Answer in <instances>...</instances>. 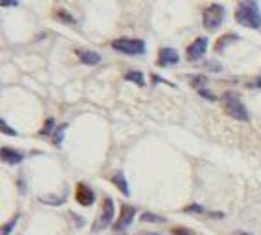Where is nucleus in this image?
Wrapping results in <instances>:
<instances>
[{
  "instance_id": "f8f14e48",
  "label": "nucleus",
  "mask_w": 261,
  "mask_h": 235,
  "mask_svg": "<svg viewBox=\"0 0 261 235\" xmlns=\"http://www.w3.org/2000/svg\"><path fill=\"white\" fill-rule=\"evenodd\" d=\"M238 41H239V35H236V33H226V35H223V37L217 41V44H215V52L223 53L230 44L238 43Z\"/></svg>"
},
{
  "instance_id": "bb28decb",
  "label": "nucleus",
  "mask_w": 261,
  "mask_h": 235,
  "mask_svg": "<svg viewBox=\"0 0 261 235\" xmlns=\"http://www.w3.org/2000/svg\"><path fill=\"white\" fill-rule=\"evenodd\" d=\"M208 215H210V217H215V219H223L224 213H215V212H210V213H208Z\"/></svg>"
},
{
  "instance_id": "f03ea898",
  "label": "nucleus",
  "mask_w": 261,
  "mask_h": 235,
  "mask_svg": "<svg viewBox=\"0 0 261 235\" xmlns=\"http://www.w3.org/2000/svg\"><path fill=\"white\" fill-rule=\"evenodd\" d=\"M223 108L232 120H238V122H248L250 120L247 107H245V103L239 99V96L236 92H226L223 96Z\"/></svg>"
},
{
  "instance_id": "c85d7f7f",
  "label": "nucleus",
  "mask_w": 261,
  "mask_h": 235,
  "mask_svg": "<svg viewBox=\"0 0 261 235\" xmlns=\"http://www.w3.org/2000/svg\"><path fill=\"white\" fill-rule=\"evenodd\" d=\"M233 235H252V233H248V231H236Z\"/></svg>"
},
{
  "instance_id": "aec40b11",
  "label": "nucleus",
  "mask_w": 261,
  "mask_h": 235,
  "mask_svg": "<svg viewBox=\"0 0 261 235\" xmlns=\"http://www.w3.org/2000/svg\"><path fill=\"white\" fill-rule=\"evenodd\" d=\"M19 213H17V215L15 217H11V221L8 222V224H4L2 226V235H10L11 233V230H13L15 228V224H17V222H19Z\"/></svg>"
},
{
  "instance_id": "412c9836",
  "label": "nucleus",
  "mask_w": 261,
  "mask_h": 235,
  "mask_svg": "<svg viewBox=\"0 0 261 235\" xmlns=\"http://www.w3.org/2000/svg\"><path fill=\"white\" fill-rule=\"evenodd\" d=\"M0 129H2V134H6V136H19V132L15 131L13 127H10L6 120H2V122H0Z\"/></svg>"
},
{
  "instance_id": "dca6fc26",
  "label": "nucleus",
  "mask_w": 261,
  "mask_h": 235,
  "mask_svg": "<svg viewBox=\"0 0 261 235\" xmlns=\"http://www.w3.org/2000/svg\"><path fill=\"white\" fill-rule=\"evenodd\" d=\"M65 131H66V123H63V125L56 127V131H54L51 141H54V145H56V147H61V143H63V138H65Z\"/></svg>"
},
{
  "instance_id": "39448f33",
  "label": "nucleus",
  "mask_w": 261,
  "mask_h": 235,
  "mask_svg": "<svg viewBox=\"0 0 261 235\" xmlns=\"http://www.w3.org/2000/svg\"><path fill=\"white\" fill-rule=\"evenodd\" d=\"M112 219H114V200H112L111 197H107L105 200H103V208H101V213H99V217L96 219V222H94L92 226V231H103L107 230L109 226H112L114 222H112Z\"/></svg>"
},
{
  "instance_id": "393cba45",
  "label": "nucleus",
  "mask_w": 261,
  "mask_h": 235,
  "mask_svg": "<svg viewBox=\"0 0 261 235\" xmlns=\"http://www.w3.org/2000/svg\"><path fill=\"white\" fill-rule=\"evenodd\" d=\"M248 89H254V90H259L261 89V75H257L256 79H252L250 83H248Z\"/></svg>"
},
{
  "instance_id": "423d86ee",
  "label": "nucleus",
  "mask_w": 261,
  "mask_h": 235,
  "mask_svg": "<svg viewBox=\"0 0 261 235\" xmlns=\"http://www.w3.org/2000/svg\"><path fill=\"white\" fill-rule=\"evenodd\" d=\"M136 217V208L130 206V204H121V210H120V217H118L116 221H114V224H112V230L114 231H123L127 228V226L133 224V221H135Z\"/></svg>"
},
{
  "instance_id": "20e7f679",
  "label": "nucleus",
  "mask_w": 261,
  "mask_h": 235,
  "mask_svg": "<svg viewBox=\"0 0 261 235\" xmlns=\"http://www.w3.org/2000/svg\"><path fill=\"white\" fill-rule=\"evenodd\" d=\"M224 20V8L221 4H212L208 6L202 13V26L210 32H215Z\"/></svg>"
},
{
  "instance_id": "2eb2a0df",
  "label": "nucleus",
  "mask_w": 261,
  "mask_h": 235,
  "mask_svg": "<svg viewBox=\"0 0 261 235\" xmlns=\"http://www.w3.org/2000/svg\"><path fill=\"white\" fill-rule=\"evenodd\" d=\"M125 79L130 81V83H136L138 86H145V79H144V74L140 70H130L125 74Z\"/></svg>"
},
{
  "instance_id": "6e6552de",
  "label": "nucleus",
  "mask_w": 261,
  "mask_h": 235,
  "mask_svg": "<svg viewBox=\"0 0 261 235\" xmlns=\"http://www.w3.org/2000/svg\"><path fill=\"white\" fill-rule=\"evenodd\" d=\"M75 200H77L80 206L89 208V206H92L94 200H96V193H94V189L89 188L87 184L80 182L75 186Z\"/></svg>"
},
{
  "instance_id": "1a4fd4ad",
  "label": "nucleus",
  "mask_w": 261,
  "mask_h": 235,
  "mask_svg": "<svg viewBox=\"0 0 261 235\" xmlns=\"http://www.w3.org/2000/svg\"><path fill=\"white\" fill-rule=\"evenodd\" d=\"M180 61V55H178L177 50H173V48H162L159 52V66H175L177 63Z\"/></svg>"
},
{
  "instance_id": "0eeeda50",
  "label": "nucleus",
  "mask_w": 261,
  "mask_h": 235,
  "mask_svg": "<svg viewBox=\"0 0 261 235\" xmlns=\"http://www.w3.org/2000/svg\"><path fill=\"white\" fill-rule=\"evenodd\" d=\"M208 37H197L193 43L190 44V46L186 48V57L188 61H199L201 57H204L206 50H208Z\"/></svg>"
},
{
  "instance_id": "f257e3e1",
  "label": "nucleus",
  "mask_w": 261,
  "mask_h": 235,
  "mask_svg": "<svg viewBox=\"0 0 261 235\" xmlns=\"http://www.w3.org/2000/svg\"><path fill=\"white\" fill-rule=\"evenodd\" d=\"M233 19L238 20V24L245 26L250 30H259L261 28V13H259V4L254 0H243L236 8V15Z\"/></svg>"
},
{
  "instance_id": "5701e85b",
  "label": "nucleus",
  "mask_w": 261,
  "mask_h": 235,
  "mask_svg": "<svg viewBox=\"0 0 261 235\" xmlns=\"http://www.w3.org/2000/svg\"><path fill=\"white\" fill-rule=\"evenodd\" d=\"M184 212L186 213H204V208L201 204H190V206L184 208Z\"/></svg>"
},
{
  "instance_id": "4be33fe9",
  "label": "nucleus",
  "mask_w": 261,
  "mask_h": 235,
  "mask_svg": "<svg viewBox=\"0 0 261 235\" xmlns=\"http://www.w3.org/2000/svg\"><path fill=\"white\" fill-rule=\"evenodd\" d=\"M171 233L173 235H197L193 230L184 228V226H175V228H171Z\"/></svg>"
},
{
  "instance_id": "a878e982",
  "label": "nucleus",
  "mask_w": 261,
  "mask_h": 235,
  "mask_svg": "<svg viewBox=\"0 0 261 235\" xmlns=\"http://www.w3.org/2000/svg\"><path fill=\"white\" fill-rule=\"evenodd\" d=\"M20 2H8V0H4V2H0V8H19Z\"/></svg>"
},
{
  "instance_id": "f3484780",
  "label": "nucleus",
  "mask_w": 261,
  "mask_h": 235,
  "mask_svg": "<svg viewBox=\"0 0 261 235\" xmlns=\"http://www.w3.org/2000/svg\"><path fill=\"white\" fill-rule=\"evenodd\" d=\"M140 221L142 222H156V224H162V222H166V219L160 215H156V213H149V212H145L140 215Z\"/></svg>"
},
{
  "instance_id": "ddd939ff",
  "label": "nucleus",
  "mask_w": 261,
  "mask_h": 235,
  "mask_svg": "<svg viewBox=\"0 0 261 235\" xmlns=\"http://www.w3.org/2000/svg\"><path fill=\"white\" fill-rule=\"evenodd\" d=\"M111 180H112V184H114V186H116V188L120 189L123 195H125V197H129L130 191H129V184H127L125 174H123V173H116Z\"/></svg>"
},
{
  "instance_id": "a211bd4d",
  "label": "nucleus",
  "mask_w": 261,
  "mask_h": 235,
  "mask_svg": "<svg viewBox=\"0 0 261 235\" xmlns=\"http://www.w3.org/2000/svg\"><path fill=\"white\" fill-rule=\"evenodd\" d=\"M56 19L59 20V22H65V24H70V26H74L75 24V19L72 17L68 11H65V10H59V11H56Z\"/></svg>"
},
{
  "instance_id": "cd10ccee",
  "label": "nucleus",
  "mask_w": 261,
  "mask_h": 235,
  "mask_svg": "<svg viewBox=\"0 0 261 235\" xmlns=\"http://www.w3.org/2000/svg\"><path fill=\"white\" fill-rule=\"evenodd\" d=\"M136 235H162V233H159V231H140V233Z\"/></svg>"
},
{
  "instance_id": "7ed1b4c3",
  "label": "nucleus",
  "mask_w": 261,
  "mask_h": 235,
  "mask_svg": "<svg viewBox=\"0 0 261 235\" xmlns=\"http://www.w3.org/2000/svg\"><path fill=\"white\" fill-rule=\"evenodd\" d=\"M111 46L120 53L125 55H144L145 53V43L142 39H129V37H120L116 41H112Z\"/></svg>"
},
{
  "instance_id": "9d476101",
  "label": "nucleus",
  "mask_w": 261,
  "mask_h": 235,
  "mask_svg": "<svg viewBox=\"0 0 261 235\" xmlns=\"http://www.w3.org/2000/svg\"><path fill=\"white\" fill-rule=\"evenodd\" d=\"M0 156H2V162L8 165H17L20 164V162L24 160V155L20 153V151H15L11 149V147H2V151H0Z\"/></svg>"
},
{
  "instance_id": "6ab92c4d",
  "label": "nucleus",
  "mask_w": 261,
  "mask_h": 235,
  "mask_svg": "<svg viewBox=\"0 0 261 235\" xmlns=\"http://www.w3.org/2000/svg\"><path fill=\"white\" fill-rule=\"evenodd\" d=\"M54 131H56V122L54 118H48L44 127L41 129V136H54Z\"/></svg>"
},
{
  "instance_id": "c756f323",
  "label": "nucleus",
  "mask_w": 261,
  "mask_h": 235,
  "mask_svg": "<svg viewBox=\"0 0 261 235\" xmlns=\"http://www.w3.org/2000/svg\"><path fill=\"white\" fill-rule=\"evenodd\" d=\"M120 235H127V233H120Z\"/></svg>"
},
{
  "instance_id": "4468645a",
  "label": "nucleus",
  "mask_w": 261,
  "mask_h": 235,
  "mask_svg": "<svg viewBox=\"0 0 261 235\" xmlns=\"http://www.w3.org/2000/svg\"><path fill=\"white\" fill-rule=\"evenodd\" d=\"M188 81H190V85L197 90H202L208 85V77H206V75H188Z\"/></svg>"
},
{
  "instance_id": "b1692460",
  "label": "nucleus",
  "mask_w": 261,
  "mask_h": 235,
  "mask_svg": "<svg viewBox=\"0 0 261 235\" xmlns=\"http://www.w3.org/2000/svg\"><path fill=\"white\" fill-rule=\"evenodd\" d=\"M199 94L202 96V98H206V99H210V101H215L217 99V96L214 94V92H210V90H206V89H202V90H199Z\"/></svg>"
},
{
  "instance_id": "9b49d317",
  "label": "nucleus",
  "mask_w": 261,
  "mask_h": 235,
  "mask_svg": "<svg viewBox=\"0 0 261 235\" xmlns=\"http://www.w3.org/2000/svg\"><path fill=\"white\" fill-rule=\"evenodd\" d=\"M75 55L80 57V61L83 65H89V66L98 65L101 61V55L98 52H92V50H81L80 48V50H75Z\"/></svg>"
}]
</instances>
